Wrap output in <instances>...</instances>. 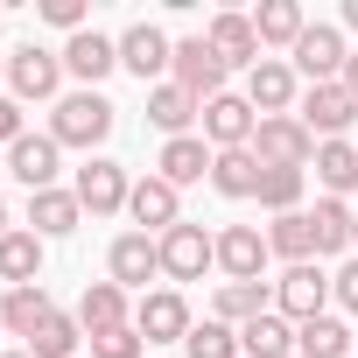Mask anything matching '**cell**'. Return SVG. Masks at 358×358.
<instances>
[{"label":"cell","mask_w":358,"mask_h":358,"mask_svg":"<svg viewBox=\"0 0 358 358\" xmlns=\"http://www.w3.org/2000/svg\"><path fill=\"white\" fill-rule=\"evenodd\" d=\"M106 134H113V99H99V92H64L57 99V113H50L57 148H99Z\"/></svg>","instance_id":"6da1fadb"},{"label":"cell","mask_w":358,"mask_h":358,"mask_svg":"<svg viewBox=\"0 0 358 358\" xmlns=\"http://www.w3.org/2000/svg\"><path fill=\"white\" fill-rule=\"evenodd\" d=\"M225 57L204 43V36H183V43H176V64H169V85H183L197 106H211V99H225Z\"/></svg>","instance_id":"7a4b0ae2"},{"label":"cell","mask_w":358,"mask_h":358,"mask_svg":"<svg viewBox=\"0 0 358 358\" xmlns=\"http://www.w3.org/2000/svg\"><path fill=\"white\" fill-rule=\"evenodd\" d=\"M253 155H260V169H309L316 162V134L295 113H274V120L253 127Z\"/></svg>","instance_id":"3957f363"},{"label":"cell","mask_w":358,"mask_h":358,"mask_svg":"<svg viewBox=\"0 0 358 358\" xmlns=\"http://www.w3.org/2000/svg\"><path fill=\"white\" fill-rule=\"evenodd\" d=\"M288 64H295V78H309V85H337L344 64H351V50H344V36H337L330 22H309L302 43L288 50Z\"/></svg>","instance_id":"277c9868"},{"label":"cell","mask_w":358,"mask_h":358,"mask_svg":"<svg viewBox=\"0 0 358 358\" xmlns=\"http://www.w3.org/2000/svg\"><path fill=\"white\" fill-rule=\"evenodd\" d=\"M295 120H302L316 141H344V127L358 120V99L344 92V78H337V85H309V92L295 99Z\"/></svg>","instance_id":"5b68a950"},{"label":"cell","mask_w":358,"mask_h":358,"mask_svg":"<svg viewBox=\"0 0 358 358\" xmlns=\"http://www.w3.org/2000/svg\"><path fill=\"white\" fill-rule=\"evenodd\" d=\"M71 197L92 211V218H113V211H127V197H134V183H127V169L120 162H106V155H92L85 169H78V183H71Z\"/></svg>","instance_id":"8992f818"},{"label":"cell","mask_w":358,"mask_h":358,"mask_svg":"<svg viewBox=\"0 0 358 358\" xmlns=\"http://www.w3.org/2000/svg\"><path fill=\"white\" fill-rule=\"evenodd\" d=\"M134 330H141V344H183L190 337V302L176 288H148L134 302Z\"/></svg>","instance_id":"52a82bcc"},{"label":"cell","mask_w":358,"mask_h":358,"mask_svg":"<svg viewBox=\"0 0 358 358\" xmlns=\"http://www.w3.org/2000/svg\"><path fill=\"white\" fill-rule=\"evenodd\" d=\"M274 309H281L288 323H309V316H323V309H330V274H323L316 260L288 267V274L274 281Z\"/></svg>","instance_id":"ba28073f"},{"label":"cell","mask_w":358,"mask_h":358,"mask_svg":"<svg viewBox=\"0 0 358 358\" xmlns=\"http://www.w3.org/2000/svg\"><path fill=\"white\" fill-rule=\"evenodd\" d=\"M204 267H218V239H211L204 225L162 232V274H169V281H204Z\"/></svg>","instance_id":"9c48e42d"},{"label":"cell","mask_w":358,"mask_h":358,"mask_svg":"<svg viewBox=\"0 0 358 358\" xmlns=\"http://www.w3.org/2000/svg\"><path fill=\"white\" fill-rule=\"evenodd\" d=\"M8 85H15V99H57L64 92V57L22 43V50H8Z\"/></svg>","instance_id":"30bf717a"},{"label":"cell","mask_w":358,"mask_h":358,"mask_svg":"<svg viewBox=\"0 0 358 358\" xmlns=\"http://www.w3.org/2000/svg\"><path fill=\"white\" fill-rule=\"evenodd\" d=\"M127 211H134V225H141L148 239H162V232L183 225V197H176V183H162V176H141L134 197H127Z\"/></svg>","instance_id":"8fae6325"},{"label":"cell","mask_w":358,"mask_h":358,"mask_svg":"<svg viewBox=\"0 0 358 358\" xmlns=\"http://www.w3.org/2000/svg\"><path fill=\"white\" fill-rule=\"evenodd\" d=\"M253 127H260V113H253L239 92H225V99L204 106V141H211V155H225V148H253Z\"/></svg>","instance_id":"7c38bea8"},{"label":"cell","mask_w":358,"mask_h":358,"mask_svg":"<svg viewBox=\"0 0 358 358\" xmlns=\"http://www.w3.org/2000/svg\"><path fill=\"white\" fill-rule=\"evenodd\" d=\"M246 106H253L260 120L288 113V106H295V64H281V57H260V64L246 71Z\"/></svg>","instance_id":"4fadbf2b"},{"label":"cell","mask_w":358,"mask_h":358,"mask_svg":"<svg viewBox=\"0 0 358 358\" xmlns=\"http://www.w3.org/2000/svg\"><path fill=\"white\" fill-rule=\"evenodd\" d=\"M57 141L50 134H22L15 148H8V176H15V183H29V197L36 190H57Z\"/></svg>","instance_id":"5bb4252c"},{"label":"cell","mask_w":358,"mask_h":358,"mask_svg":"<svg viewBox=\"0 0 358 358\" xmlns=\"http://www.w3.org/2000/svg\"><path fill=\"white\" fill-rule=\"evenodd\" d=\"M64 71H71V78H85V92H92L99 78H113V71H120V43H113V36H99V29H78V36L64 43Z\"/></svg>","instance_id":"9a60e30c"},{"label":"cell","mask_w":358,"mask_h":358,"mask_svg":"<svg viewBox=\"0 0 358 358\" xmlns=\"http://www.w3.org/2000/svg\"><path fill=\"white\" fill-rule=\"evenodd\" d=\"M120 64H127V71H134V78L148 85V78H162V71L176 64V43H169V36H162L155 22H134V29L120 36Z\"/></svg>","instance_id":"2e32d148"},{"label":"cell","mask_w":358,"mask_h":358,"mask_svg":"<svg viewBox=\"0 0 358 358\" xmlns=\"http://www.w3.org/2000/svg\"><path fill=\"white\" fill-rule=\"evenodd\" d=\"M155 274H162V239H148V232H120V239H113V281L148 295Z\"/></svg>","instance_id":"e0dca14e"},{"label":"cell","mask_w":358,"mask_h":358,"mask_svg":"<svg viewBox=\"0 0 358 358\" xmlns=\"http://www.w3.org/2000/svg\"><path fill=\"white\" fill-rule=\"evenodd\" d=\"M204 43L225 57V71H253V64H260V36H253V15H211Z\"/></svg>","instance_id":"ac0fdd59"},{"label":"cell","mask_w":358,"mask_h":358,"mask_svg":"<svg viewBox=\"0 0 358 358\" xmlns=\"http://www.w3.org/2000/svg\"><path fill=\"white\" fill-rule=\"evenodd\" d=\"M218 267H225L232 281H260V274H267V232L225 225V232H218Z\"/></svg>","instance_id":"d6986e66"},{"label":"cell","mask_w":358,"mask_h":358,"mask_svg":"<svg viewBox=\"0 0 358 358\" xmlns=\"http://www.w3.org/2000/svg\"><path fill=\"white\" fill-rule=\"evenodd\" d=\"M260 155L253 148H225V155H211V190L218 197H232V204H246V197H260Z\"/></svg>","instance_id":"ffe728a7"},{"label":"cell","mask_w":358,"mask_h":358,"mask_svg":"<svg viewBox=\"0 0 358 358\" xmlns=\"http://www.w3.org/2000/svg\"><path fill=\"white\" fill-rule=\"evenodd\" d=\"M78 218H85V204H78L71 190H36V197H29V232H36V239H71Z\"/></svg>","instance_id":"44dd1931"},{"label":"cell","mask_w":358,"mask_h":358,"mask_svg":"<svg viewBox=\"0 0 358 358\" xmlns=\"http://www.w3.org/2000/svg\"><path fill=\"white\" fill-rule=\"evenodd\" d=\"M127 323V288L120 281H92L85 295H78V330L85 337H106V330H120Z\"/></svg>","instance_id":"7402d4cb"},{"label":"cell","mask_w":358,"mask_h":358,"mask_svg":"<svg viewBox=\"0 0 358 358\" xmlns=\"http://www.w3.org/2000/svg\"><path fill=\"white\" fill-rule=\"evenodd\" d=\"M239 358H295V323H288L281 309L239 323Z\"/></svg>","instance_id":"603a6c76"},{"label":"cell","mask_w":358,"mask_h":358,"mask_svg":"<svg viewBox=\"0 0 358 358\" xmlns=\"http://www.w3.org/2000/svg\"><path fill=\"white\" fill-rule=\"evenodd\" d=\"M155 176H162V183H176V190H183V183H204V176H211V148H204V134L169 141L162 162H155Z\"/></svg>","instance_id":"cb8c5ba5"},{"label":"cell","mask_w":358,"mask_h":358,"mask_svg":"<svg viewBox=\"0 0 358 358\" xmlns=\"http://www.w3.org/2000/svg\"><path fill=\"white\" fill-rule=\"evenodd\" d=\"M148 120H155L169 141H183V134H190V120H204V106H197L183 85H169V78H162V85L148 92Z\"/></svg>","instance_id":"d4e9b609"},{"label":"cell","mask_w":358,"mask_h":358,"mask_svg":"<svg viewBox=\"0 0 358 358\" xmlns=\"http://www.w3.org/2000/svg\"><path fill=\"white\" fill-rule=\"evenodd\" d=\"M50 316H57V302L43 295V281H29V288H8V302H0V330H15V337H36Z\"/></svg>","instance_id":"484cf974"},{"label":"cell","mask_w":358,"mask_h":358,"mask_svg":"<svg viewBox=\"0 0 358 358\" xmlns=\"http://www.w3.org/2000/svg\"><path fill=\"white\" fill-rule=\"evenodd\" d=\"M274 309V281H225L218 288V323H253V316H267Z\"/></svg>","instance_id":"4316f807"},{"label":"cell","mask_w":358,"mask_h":358,"mask_svg":"<svg viewBox=\"0 0 358 358\" xmlns=\"http://www.w3.org/2000/svg\"><path fill=\"white\" fill-rule=\"evenodd\" d=\"M295 358H351V330L323 309V316L295 323Z\"/></svg>","instance_id":"83f0119b"},{"label":"cell","mask_w":358,"mask_h":358,"mask_svg":"<svg viewBox=\"0 0 358 358\" xmlns=\"http://www.w3.org/2000/svg\"><path fill=\"white\" fill-rule=\"evenodd\" d=\"M316 183L330 190V197H344V190H358V148L351 141H316Z\"/></svg>","instance_id":"f1b7e54d"},{"label":"cell","mask_w":358,"mask_h":358,"mask_svg":"<svg viewBox=\"0 0 358 358\" xmlns=\"http://www.w3.org/2000/svg\"><path fill=\"white\" fill-rule=\"evenodd\" d=\"M43 274V239L36 232H8V239H0V281H8V288H29Z\"/></svg>","instance_id":"f546056e"},{"label":"cell","mask_w":358,"mask_h":358,"mask_svg":"<svg viewBox=\"0 0 358 358\" xmlns=\"http://www.w3.org/2000/svg\"><path fill=\"white\" fill-rule=\"evenodd\" d=\"M302 29H309V22H302V8H295V0H267V8L253 15L260 50H267V43H274V50H295V43H302Z\"/></svg>","instance_id":"4dcf8cb0"},{"label":"cell","mask_w":358,"mask_h":358,"mask_svg":"<svg viewBox=\"0 0 358 358\" xmlns=\"http://www.w3.org/2000/svg\"><path fill=\"white\" fill-rule=\"evenodd\" d=\"M309 232H316V260H323V253H344V246H351V204H344V197H316Z\"/></svg>","instance_id":"1f68e13d"},{"label":"cell","mask_w":358,"mask_h":358,"mask_svg":"<svg viewBox=\"0 0 358 358\" xmlns=\"http://www.w3.org/2000/svg\"><path fill=\"white\" fill-rule=\"evenodd\" d=\"M267 253H281L288 267L316 260V232H309V211H288V218H274V225H267Z\"/></svg>","instance_id":"d6a6232c"},{"label":"cell","mask_w":358,"mask_h":358,"mask_svg":"<svg viewBox=\"0 0 358 358\" xmlns=\"http://www.w3.org/2000/svg\"><path fill=\"white\" fill-rule=\"evenodd\" d=\"M302 190H309V169H267V176H260V204H267L274 218L302 211Z\"/></svg>","instance_id":"836d02e7"},{"label":"cell","mask_w":358,"mask_h":358,"mask_svg":"<svg viewBox=\"0 0 358 358\" xmlns=\"http://www.w3.org/2000/svg\"><path fill=\"white\" fill-rule=\"evenodd\" d=\"M78 337H85V330H78V316H64V309H57V316H50L22 351H29V358H78Z\"/></svg>","instance_id":"e575fe53"},{"label":"cell","mask_w":358,"mask_h":358,"mask_svg":"<svg viewBox=\"0 0 358 358\" xmlns=\"http://www.w3.org/2000/svg\"><path fill=\"white\" fill-rule=\"evenodd\" d=\"M183 351H190V358H239V330L218 323V316H211V323H190Z\"/></svg>","instance_id":"d590c367"},{"label":"cell","mask_w":358,"mask_h":358,"mask_svg":"<svg viewBox=\"0 0 358 358\" xmlns=\"http://www.w3.org/2000/svg\"><path fill=\"white\" fill-rule=\"evenodd\" d=\"M148 344H141V330L134 323H120V330H106V337H92V358H141Z\"/></svg>","instance_id":"8d00e7d4"},{"label":"cell","mask_w":358,"mask_h":358,"mask_svg":"<svg viewBox=\"0 0 358 358\" xmlns=\"http://www.w3.org/2000/svg\"><path fill=\"white\" fill-rule=\"evenodd\" d=\"M330 302H337V309H351V316H358V253H351V260H344V267H337V274H330Z\"/></svg>","instance_id":"74e56055"},{"label":"cell","mask_w":358,"mask_h":358,"mask_svg":"<svg viewBox=\"0 0 358 358\" xmlns=\"http://www.w3.org/2000/svg\"><path fill=\"white\" fill-rule=\"evenodd\" d=\"M43 22H50V29H71V36H78V29H85V0H43Z\"/></svg>","instance_id":"f35d334b"},{"label":"cell","mask_w":358,"mask_h":358,"mask_svg":"<svg viewBox=\"0 0 358 358\" xmlns=\"http://www.w3.org/2000/svg\"><path fill=\"white\" fill-rule=\"evenodd\" d=\"M29 127H22V99H0V148H15Z\"/></svg>","instance_id":"ab89813d"},{"label":"cell","mask_w":358,"mask_h":358,"mask_svg":"<svg viewBox=\"0 0 358 358\" xmlns=\"http://www.w3.org/2000/svg\"><path fill=\"white\" fill-rule=\"evenodd\" d=\"M344 92L358 99V50H351V64H344Z\"/></svg>","instance_id":"60d3db41"},{"label":"cell","mask_w":358,"mask_h":358,"mask_svg":"<svg viewBox=\"0 0 358 358\" xmlns=\"http://www.w3.org/2000/svg\"><path fill=\"white\" fill-rule=\"evenodd\" d=\"M344 29H358V0H344Z\"/></svg>","instance_id":"b9f144b4"},{"label":"cell","mask_w":358,"mask_h":358,"mask_svg":"<svg viewBox=\"0 0 358 358\" xmlns=\"http://www.w3.org/2000/svg\"><path fill=\"white\" fill-rule=\"evenodd\" d=\"M0 239H8V204H0Z\"/></svg>","instance_id":"7bdbcfd3"},{"label":"cell","mask_w":358,"mask_h":358,"mask_svg":"<svg viewBox=\"0 0 358 358\" xmlns=\"http://www.w3.org/2000/svg\"><path fill=\"white\" fill-rule=\"evenodd\" d=\"M351 246H358V211H351Z\"/></svg>","instance_id":"ee69618b"},{"label":"cell","mask_w":358,"mask_h":358,"mask_svg":"<svg viewBox=\"0 0 358 358\" xmlns=\"http://www.w3.org/2000/svg\"><path fill=\"white\" fill-rule=\"evenodd\" d=\"M0 358H29V351H0Z\"/></svg>","instance_id":"f6af8a7d"},{"label":"cell","mask_w":358,"mask_h":358,"mask_svg":"<svg viewBox=\"0 0 358 358\" xmlns=\"http://www.w3.org/2000/svg\"><path fill=\"white\" fill-rule=\"evenodd\" d=\"M351 358H358V330H351Z\"/></svg>","instance_id":"bcb514c9"},{"label":"cell","mask_w":358,"mask_h":358,"mask_svg":"<svg viewBox=\"0 0 358 358\" xmlns=\"http://www.w3.org/2000/svg\"><path fill=\"white\" fill-rule=\"evenodd\" d=\"M0 71H8V50H0Z\"/></svg>","instance_id":"7dc6e473"},{"label":"cell","mask_w":358,"mask_h":358,"mask_svg":"<svg viewBox=\"0 0 358 358\" xmlns=\"http://www.w3.org/2000/svg\"><path fill=\"white\" fill-rule=\"evenodd\" d=\"M0 169H8V162H0Z\"/></svg>","instance_id":"c3c4849f"}]
</instances>
